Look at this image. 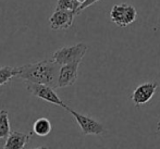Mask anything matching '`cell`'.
Listing matches in <instances>:
<instances>
[{"label":"cell","instance_id":"6da1fadb","mask_svg":"<svg viewBox=\"0 0 160 149\" xmlns=\"http://www.w3.org/2000/svg\"><path fill=\"white\" fill-rule=\"evenodd\" d=\"M61 65L55 60H42L35 63L18 67L17 77L38 84H46L53 88H58V78Z\"/></svg>","mask_w":160,"mask_h":149},{"label":"cell","instance_id":"7a4b0ae2","mask_svg":"<svg viewBox=\"0 0 160 149\" xmlns=\"http://www.w3.org/2000/svg\"><path fill=\"white\" fill-rule=\"evenodd\" d=\"M87 50H88V46L86 44L78 42V44L65 46L56 50L51 59L55 60L60 65L73 62H81L84 56L86 55Z\"/></svg>","mask_w":160,"mask_h":149},{"label":"cell","instance_id":"3957f363","mask_svg":"<svg viewBox=\"0 0 160 149\" xmlns=\"http://www.w3.org/2000/svg\"><path fill=\"white\" fill-rule=\"evenodd\" d=\"M137 11L128 3L114 4L110 10V20L119 27H127L136 20Z\"/></svg>","mask_w":160,"mask_h":149},{"label":"cell","instance_id":"277c9868","mask_svg":"<svg viewBox=\"0 0 160 149\" xmlns=\"http://www.w3.org/2000/svg\"><path fill=\"white\" fill-rule=\"evenodd\" d=\"M25 83H26V88H28V90L33 96L42 99V100L47 101V102L52 103V105L62 107L63 109L68 107L63 101L60 99V97L57 95V92L53 90V87L48 86L46 84H38V83H33V82H25Z\"/></svg>","mask_w":160,"mask_h":149},{"label":"cell","instance_id":"5b68a950","mask_svg":"<svg viewBox=\"0 0 160 149\" xmlns=\"http://www.w3.org/2000/svg\"><path fill=\"white\" fill-rule=\"evenodd\" d=\"M65 110L69 111L74 117V119L76 120L78 124L80 125L81 132H82L83 135H101L106 132L105 126L97 120L91 118V117L84 116L82 113H78L70 107H67Z\"/></svg>","mask_w":160,"mask_h":149},{"label":"cell","instance_id":"8992f818","mask_svg":"<svg viewBox=\"0 0 160 149\" xmlns=\"http://www.w3.org/2000/svg\"><path fill=\"white\" fill-rule=\"evenodd\" d=\"M76 15H78L76 12L73 10H68V9L56 10L55 9V12L49 17L50 28L53 31L68 30L72 26Z\"/></svg>","mask_w":160,"mask_h":149},{"label":"cell","instance_id":"52a82bcc","mask_svg":"<svg viewBox=\"0 0 160 149\" xmlns=\"http://www.w3.org/2000/svg\"><path fill=\"white\" fill-rule=\"evenodd\" d=\"M159 84L157 82H147L138 85L131 95V100L136 107L146 105L155 96Z\"/></svg>","mask_w":160,"mask_h":149},{"label":"cell","instance_id":"ba28073f","mask_svg":"<svg viewBox=\"0 0 160 149\" xmlns=\"http://www.w3.org/2000/svg\"><path fill=\"white\" fill-rule=\"evenodd\" d=\"M81 62L68 63L60 67L59 78H58V88L72 86L78 80V65Z\"/></svg>","mask_w":160,"mask_h":149},{"label":"cell","instance_id":"9c48e42d","mask_svg":"<svg viewBox=\"0 0 160 149\" xmlns=\"http://www.w3.org/2000/svg\"><path fill=\"white\" fill-rule=\"evenodd\" d=\"M32 133H22L20 131H11L6 139L4 148H24L28 144Z\"/></svg>","mask_w":160,"mask_h":149},{"label":"cell","instance_id":"30bf717a","mask_svg":"<svg viewBox=\"0 0 160 149\" xmlns=\"http://www.w3.org/2000/svg\"><path fill=\"white\" fill-rule=\"evenodd\" d=\"M51 128L50 121L46 118L37 119L33 124V132L38 136H47L51 132Z\"/></svg>","mask_w":160,"mask_h":149},{"label":"cell","instance_id":"8fae6325","mask_svg":"<svg viewBox=\"0 0 160 149\" xmlns=\"http://www.w3.org/2000/svg\"><path fill=\"white\" fill-rule=\"evenodd\" d=\"M17 67H9V65H0V87L11 82L13 77H17Z\"/></svg>","mask_w":160,"mask_h":149},{"label":"cell","instance_id":"7c38bea8","mask_svg":"<svg viewBox=\"0 0 160 149\" xmlns=\"http://www.w3.org/2000/svg\"><path fill=\"white\" fill-rule=\"evenodd\" d=\"M10 132L11 130L8 111L4 109H1L0 110V139H7Z\"/></svg>","mask_w":160,"mask_h":149},{"label":"cell","instance_id":"4fadbf2b","mask_svg":"<svg viewBox=\"0 0 160 149\" xmlns=\"http://www.w3.org/2000/svg\"><path fill=\"white\" fill-rule=\"evenodd\" d=\"M80 8V4L76 0H58L57 4H56V10L58 9H68V10H73L78 15V11Z\"/></svg>","mask_w":160,"mask_h":149},{"label":"cell","instance_id":"5bb4252c","mask_svg":"<svg viewBox=\"0 0 160 149\" xmlns=\"http://www.w3.org/2000/svg\"><path fill=\"white\" fill-rule=\"evenodd\" d=\"M98 1H100V0H86V1L84 2V3L82 4V6L78 8V13L80 14L81 12H82L83 10H85L86 8H88V7H91V6H93L94 3H96V2H98Z\"/></svg>","mask_w":160,"mask_h":149},{"label":"cell","instance_id":"9a60e30c","mask_svg":"<svg viewBox=\"0 0 160 149\" xmlns=\"http://www.w3.org/2000/svg\"><path fill=\"white\" fill-rule=\"evenodd\" d=\"M76 1L78 2V4H80V7H81V6H82L83 3H84L85 1H86V0H76Z\"/></svg>","mask_w":160,"mask_h":149},{"label":"cell","instance_id":"2e32d148","mask_svg":"<svg viewBox=\"0 0 160 149\" xmlns=\"http://www.w3.org/2000/svg\"><path fill=\"white\" fill-rule=\"evenodd\" d=\"M157 131L160 132V121L158 122V124H157Z\"/></svg>","mask_w":160,"mask_h":149}]
</instances>
